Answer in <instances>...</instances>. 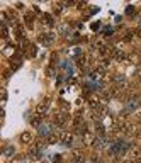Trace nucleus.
Instances as JSON below:
<instances>
[{"label":"nucleus","mask_w":141,"mask_h":163,"mask_svg":"<svg viewBox=\"0 0 141 163\" xmlns=\"http://www.w3.org/2000/svg\"><path fill=\"white\" fill-rule=\"evenodd\" d=\"M49 133H51V128H49L48 124H41L39 126V134L41 136H49Z\"/></svg>","instance_id":"1"},{"label":"nucleus","mask_w":141,"mask_h":163,"mask_svg":"<svg viewBox=\"0 0 141 163\" xmlns=\"http://www.w3.org/2000/svg\"><path fill=\"white\" fill-rule=\"evenodd\" d=\"M12 150H14V148H7V151H5L7 156H10V155H12Z\"/></svg>","instance_id":"2"}]
</instances>
